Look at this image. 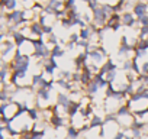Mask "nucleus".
<instances>
[{"instance_id": "obj_22", "label": "nucleus", "mask_w": 148, "mask_h": 139, "mask_svg": "<svg viewBox=\"0 0 148 139\" xmlns=\"http://www.w3.org/2000/svg\"><path fill=\"white\" fill-rule=\"evenodd\" d=\"M92 35H93V33L90 32L89 28H83V29L79 31V36H80V39H83V41H90Z\"/></svg>"}, {"instance_id": "obj_28", "label": "nucleus", "mask_w": 148, "mask_h": 139, "mask_svg": "<svg viewBox=\"0 0 148 139\" xmlns=\"http://www.w3.org/2000/svg\"><path fill=\"white\" fill-rule=\"evenodd\" d=\"M60 41H58V38L55 36V33H51V35H48V42H47V45H51V46H54V45H57Z\"/></svg>"}, {"instance_id": "obj_9", "label": "nucleus", "mask_w": 148, "mask_h": 139, "mask_svg": "<svg viewBox=\"0 0 148 139\" xmlns=\"http://www.w3.org/2000/svg\"><path fill=\"white\" fill-rule=\"evenodd\" d=\"M89 127L90 129H100L103 125H105V117L102 116V114H97V113H95L93 116H92V119L89 120Z\"/></svg>"}, {"instance_id": "obj_15", "label": "nucleus", "mask_w": 148, "mask_h": 139, "mask_svg": "<svg viewBox=\"0 0 148 139\" xmlns=\"http://www.w3.org/2000/svg\"><path fill=\"white\" fill-rule=\"evenodd\" d=\"M99 91H100V89L97 87V84H96L93 80H92V81H90L86 87H84V94H86V96H89L92 100H93V97H95Z\"/></svg>"}, {"instance_id": "obj_29", "label": "nucleus", "mask_w": 148, "mask_h": 139, "mask_svg": "<svg viewBox=\"0 0 148 139\" xmlns=\"http://www.w3.org/2000/svg\"><path fill=\"white\" fill-rule=\"evenodd\" d=\"M68 41H70V42H73V44H77V42L80 41L79 32H73V33H70V35H68Z\"/></svg>"}, {"instance_id": "obj_20", "label": "nucleus", "mask_w": 148, "mask_h": 139, "mask_svg": "<svg viewBox=\"0 0 148 139\" xmlns=\"http://www.w3.org/2000/svg\"><path fill=\"white\" fill-rule=\"evenodd\" d=\"M42 78H44V74H42V73H39V74H32V77H31V87L38 89L39 84H41V81H42Z\"/></svg>"}, {"instance_id": "obj_26", "label": "nucleus", "mask_w": 148, "mask_h": 139, "mask_svg": "<svg viewBox=\"0 0 148 139\" xmlns=\"http://www.w3.org/2000/svg\"><path fill=\"white\" fill-rule=\"evenodd\" d=\"M16 7H18V0H9L8 5L5 6L6 12H13V10H16Z\"/></svg>"}, {"instance_id": "obj_4", "label": "nucleus", "mask_w": 148, "mask_h": 139, "mask_svg": "<svg viewBox=\"0 0 148 139\" xmlns=\"http://www.w3.org/2000/svg\"><path fill=\"white\" fill-rule=\"evenodd\" d=\"M70 103H71V97L68 96V93H64V91H58L55 94V104L61 106L65 112V116H67V109L70 107Z\"/></svg>"}, {"instance_id": "obj_27", "label": "nucleus", "mask_w": 148, "mask_h": 139, "mask_svg": "<svg viewBox=\"0 0 148 139\" xmlns=\"http://www.w3.org/2000/svg\"><path fill=\"white\" fill-rule=\"evenodd\" d=\"M86 5H87V7L93 12V10H96V9L100 6V2H99V0H89Z\"/></svg>"}, {"instance_id": "obj_11", "label": "nucleus", "mask_w": 148, "mask_h": 139, "mask_svg": "<svg viewBox=\"0 0 148 139\" xmlns=\"http://www.w3.org/2000/svg\"><path fill=\"white\" fill-rule=\"evenodd\" d=\"M10 39L13 41V44H15V46L16 48H21L26 41H28V38H26V35H23L21 31H15L13 33H12V36H10Z\"/></svg>"}, {"instance_id": "obj_17", "label": "nucleus", "mask_w": 148, "mask_h": 139, "mask_svg": "<svg viewBox=\"0 0 148 139\" xmlns=\"http://www.w3.org/2000/svg\"><path fill=\"white\" fill-rule=\"evenodd\" d=\"M45 6H48L52 12L54 10H62L64 9V0H48L45 3Z\"/></svg>"}, {"instance_id": "obj_36", "label": "nucleus", "mask_w": 148, "mask_h": 139, "mask_svg": "<svg viewBox=\"0 0 148 139\" xmlns=\"http://www.w3.org/2000/svg\"><path fill=\"white\" fill-rule=\"evenodd\" d=\"M6 62H8V61H6L5 58H2V57H0V70H2V68L5 67V64H6Z\"/></svg>"}, {"instance_id": "obj_13", "label": "nucleus", "mask_w": 148, "mask_h": 139, "mask_svg": "<svg viewBox=\"0 0 148 139\" xmlns=\"http://www.w3.org/2000/svg\"><path fill=\"white\" fill-rule=\"evenodd\" d=\"M29 33L31 35H35L36 38H44V32H42V25L35 20V22H31L29 23Z\"/></svg>"}, {"instance_id": "obj_3", "label": "nucleus", "mask_w": 148, "mask_h": 139, "mask_svg": "<svg viewBox=\"0 0 148 139\" xmlns=\"http://www.w3.org/2000/svg\"><path fill=\"white\" fill-rule=\"evenodd\" d=\"M131 12L135 15L136 19L138 18H142V16L148 15V3L147 2H141V0H136V2L134 3V6H132V10Z\"/></svg>"}, {"instance_id": "obj_24", "label": "nucleus", "mask_w": 148, "mask_h": 139, "mask_svg": "<svg viewBox=\"0 0 148 139\" xmlns=\"http://www.w3.org/2000/svg\"><path fill=\"white\" fill-rule=\"evenodd\" d=\"M58 78H62V80L71 81V78H73V73L70 71V70H60V71H58Z\"/></svg>"}, {"instance_id": "obj_38", "label": "nucleus", "mask_w": 148, "mask_h": 139, "mask_svg": "<svg viewBox=\"0 0 148 139\" xmlns=\"http://www.w3.org/2000/svg\"><path fill=\"white\" fill-rule=\"evenodd\" d=\"M145 138H148V130H147V132H145Z\"/></svg>"}, {"instance_id": "obj_18", "label": "nucleus", "mask_w": 148, "mask_h": 139, "mask_svg": "<svg viewBox=\"0 0 148 139\" xmlns=\"http://www.w3.org/2000/svg\"><path fill=\"white\" fill-rule=\"evenodd\" d=\"M93 81L97 84V87H99L100 90H106V87L109 86V83L106 81V78L102 77V76H99V74H96V76L93 77Z\"/></svg>"}, {"instance_id": "obj_19", "label": "nucleus", "mask_w": 148, "mask_h": 139, "mask_svg": "<svg viewBox=\"0 0 148 139\" xmlns=\"http://www.w3.org/2000/svg\"><path fill=\"white\" fill-rule=\"evenodd\" d=\"M28 117L32 120V122H38V120H41V112L36 109V107H29V110H28Z\"/></svg>"}, {"instance_id": "obj_25", "label": "nucleus", "mask_w": 148, "mask_h": 139, "mask_svg": "<svg viewBox=\"0 0 148 139\" xmlns=\"http://www.w3.org/2000/svg\"><path fill=\"white\" fill-rule=\"evenodd\" d=\"M60 22H61V28H62V29H71V28L74 26V25H73V20L68 19V18H62Z\"/></svg>"}, {"instance_id": "obj_5", "label": "nucleus", "mask_w": 148, "mask_h": 139, "mask_svg": "<svg viewBox=\"0 0 148 139\" xmlns=\"http://www.w3.org/2000/svg\"><path fill=\"white\" fill-rule=\"evenodd\" d=\"M121 15H122L121 22H122V25H123V26H126V28H134V26L136 25V18H135V15H134L131 10L122 12Z\"/></svg>"}, {"instance_id": "obj_35", "label": "nucleus", "mask_w": 148, "mask_h": 139, "mask_svg": "<svg viewBox=\"0 0 148 139\" xmlns=\"http://www.w3.org/2000/svg\"><path fill=\"white\" fill-rule=\"evenodd\" d=\"M65 48L68 49V51H71V49H74V48H76V44H73V42H65Z\"/></svg>"}, {"instance_id": "obj_6", "label": "nucleus", "mask_w": 148, "mask_h": 139, "mask_svg": "<svg viewBox=\"0 0 148 139\" xmlns=\"http://www.w3.org/2000/svg\"><path fill=\"white\" fill-rule=\"evenodd\" d=\"M106 59H108V58H106L103 54H100L97 49L89 52V62H92V64H95V65H97V67L103 65Z\"/></svg>"}, {"instance_id": "obj_31", "label": "nucleus", "mask_w": 148, "mask_h": 139, "mask_svg": "<svg viewBox=\"0 0 148 139\" xmlns=\"http://www.w3.org/2000/svg\"><path fill=\"white\" fill-rule=\"evenodd\" d=\"M136 25H139V26H148V15H145L142 18H138L136 19Z\"/></svg>"}, {"instance_id": "obj_41", "label": "nucleus", "mask_w": 148, "mask_h": 139, "mask_svg": "<svg viewBox=\"0 0 148 139\" xmlns=\"http://www.w3.org/2000/svg\"><path fill=\"white\" fill-rule=\"evenodd\" d=\"M18 139H19V138H18Z\"/></svg>"}, {"instance_id": "obj_7", "label": "nucleus", "mask_w": 148, "mask_h": 139, "mask_svg": "<svg viewBox=\"0 0 148 139\" xmlns=\"http://www.w3.org/2000/svg\"><path fill=\"white\" fill-rule=\"evenodd\" d=\"M113 70H118V67H116V64L113 62V59L112 58H108L106 61H105V64L103 65H100V68H99V76H102V77H105L108 73H110V71H113Z\"/></svg>"}, {"instance_id": "obj_32", "label": "nucleus", "mask_w": 148, "mask_h": 139, "mask_svg": "<svg viewBox=\"0 0 148 139\" xmlns=\"http://www.w3.org/2000/svg\"><path fill=\"white\" fill-rule=\"evenodd\" d=\"M0 139H9V135H8L5 126H0Z\"/></svg>"}, {"instance_id": "obj_21", "label": "nucleus", "mask_w": 148, "mask_h": 139, "mask_svg": "<svg viewBox=\"0 0 148 139\" xmlns=\"http://www.w3.org/2000/svg\"><path fill=\"white\" fill-rule=\"evenodd\" d=\"M121 70L126 74V73H131L132 71V58H126V59H123L122 61V67H121Z\"/></svg>"}, {"instance_id": "obj_16", "label": "nucleus", "mask_w": 148, "mask_h": 139, "mask_svg": "<svg viewBox=\"0 0 148 139\" xmlns=\"http://www.w3.org/2000/svg\"><path fill=\"white\" fill-rule=\"evenodd\" d=\"M65 55V48H62V45H60V44H57V45H54V46H51V57L52 58H62Z\"/></svg>"}, {"instance_id": "obj_33", "label": "nucleus", "mask_w": 148, "mask_h": 139, "mask_svg": "<svg viewBox=\"0 0 148 139\" xmlns=\"http://www.w3.org/2000/svg\"><path fill=\"white\" fill-rule=\"evenodd\" d=\"M141 74H142V76H148V61H145V62L141 65Z\"/></svg>"}, {"instance_id": "obj_14", "label": "nucleus", "mask_w": 148, "mask_h": 139, "mask_svg": "<svg viewBox=\"0 0 148 139\" xmlns=\"http://www.w3.org/2000/svg\"><path fill=\"white\" fill-rule=\"evenodd\" d=\"M80 136H82L80 129L74 127L73 125H68V126L65 127V138H67V139H80Z\"/></svg>"}, {"instance_id": "obj_2", "label": "nucleus", "mask_w": 148, "mask_h": 139, "mask_svg": "<svg viewBox=\"0 0 148 139\" xmlns=\"http://www.w3.org/2000/svg\"><path fill=\"white\" fill-rule=\"evenodd\" d=\"M92 18H93V23L97 25L99 28H103V26L106 25L108 19H109V16L106 15V12H105L100 6H99L96 10L92 12Z\"/></svg>"}, {"instance_id": "obj_39", "label": "nucleus", "mask_w": 148, "mask_h": 139, "mask_svg": "<svg viewBox=\"0 0 148 139\" xmlns=\"http://www.w3.org/2000/svg\"><path fill=\"white\" fill-rule=\"evenodd\" d=\"M22 2H23V3H26V2H29V0H22Z\"/></svg>"}, {"instance_id": "obj_10", "label": "nucleus", "mask_w": 148, "mask_h": 139, "mask_svg": "<svg viewBox=\"0 0 148 139\" xmlns=\"http://www.w3.org/2000/svg\"><path fill=\"white\" fill-rule=\"evenodd\" d=\"M82 106H83V104H82L80 102H74V100H71V103H70V107L67 109V116H68V119L76 117V116L79 114V112H80Z\"/></svg>"}, {"instance_id": "obj_12", "label": "nucleus", "mask_w": 148, "mask_h": 139, "mask_svg": "<svg viewBox=\"0 0 148 139\" xmlns=\"http://www.w3.org/2000/svg\"><path fill=\"white\" fill-rule=\"evenodd\" d=\"M131 54H134V45L132 44H125V45H119L118 46V55L121 58H128Z\"/></svg>"}, {"instance_id": "obj_37", "label": "nucleus", "mask_w": 148, "mask_h": 139, "mask_svg": "<svg viewBox=\"0 0 148 139\" xmlns=\"http://www.w3.org/2000/svg\"><path fill=\"white\" fill-rule=\"evenodd\" d=\"M2 19H3V16H0V22H2ZM2 31H3V26L0 25V32H2Z\"/></svg>"}, {"instance_id": "obj_8", "label": "nucleus", "mask_w": 148, "mask_h": 139, "mask_svg": "<svg viewBox=\"0 0 148 139\" xmlns=\"http://www.w3.org/2000/svg\"><path fill=\"white\" fill-rule=\"evenodd\" d=\"M35 97L38 100H41L42 103H49L51 99H52V91L48 90V89H36Z\"/></svg>"}, {"instance_id": "obj_34", "label": "nucleus", "mask_w": 148, "mask_h": 139, "mask_svg": "<svg viewBox=\"0 0 148 139\" xmlns=\"http://www.w3.org/2000/svg\"><path fill=\"white\" fill-rule=\"evenodd\" d=\"M76 46H79V48H83V49H86L87 46H89V41H83V39H80L77 44H76Z\"/></svg>"}, {"instance_id": "obj_30", "label": "nucleus", "mask_w": 148, "mask_h": 139, "mask_svg": "<svg viewBox=\"0 0 148 139\" xmlns=\"http://www.w3.org/2000/svg\"><path fill=\"white\" fill-rule=\"evenodd\" d=\"M42 32H44V35H51V33H54V26L52 25H44L42 26Z\"/></svg>"}, {"instance_id": "obj_1", "label": "nucleus", "mask_w": 148, "mask_h": 139, "mask_svg": "<svg viewBox=\"0 0 148 139\" xmlns=\"http://www.w3.org/2000/svg\"><path fill=\"white\" fill-rule=\"evenodd\" d=\"M48 123H49V126L54 127L55 130H60V129L67 127V126L70 125V119H67V117L62 116V114H51Z\"/></svg>"}, {"instance_id": "obj_40", "label": "nucleus", "mask_w": 148, "mask_h": 139, "mask_svg": "<svg viewBox=\"0 0 148 139\" xmlns=\"http://www.w3.org/2000/svg\"><path fill=\"white\" fill-rule=\"evenodd\" d=\"M145 41H147V46H148V39H145Z\"/></svg>"}, {"instance_id": "obj_23", "label": "nucleus", "mask_w": 148, "mask_h": 139, "mask_svg": "<svg viewBox=\"0 0 148 139\" xmlns=\"http://www.w3.org/2000/svg\"><path fill=\"white\" fill-rule=\"evenodd\" d=\"M45 136V129H38V130H31L29 139H44Z\"/></svg>"}]
</instances>
